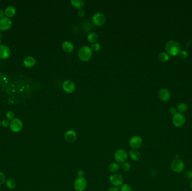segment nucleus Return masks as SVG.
I'll return each instance as SVG.
<instances>
[{
	"instance_id": "obj_1",
	"label": "nucleus",
	"mask_w": 192,
	"mask_h": 191,
	"mask_svg": "<svg viewBox=\"0 0 192 191\" xmlns=\"http://www.w3.org/2000/svg\"><path fill=\"white\" fill-rule=\"evenodd\" d=\"M167 53L171 56H175L179 54L180 51V47L178 42L175 41L167 42L165 45Z\"/></svg>"
},
{
	"instance_id": "obj_2",
	"label": "nucleus",
	"mask_w": 192,
	"mask_h": 191,
	"mask_svg": "<svg viewBox=\"0 0 192 191\" xmlns=\"http://www.w3.org/2000/svg\"><path fill=\"white\" fill-rule=\"evenodd\" d=\"M78 55L79 59L82 61H88L92 56V50L91 47L84 45L79 50Z\"/></svg>"
},
{
	"instance_id": "obj_3",
	"label": "nucleus",
	"mask_w": 192,
	"mask_h": 191,
	"mask_svg": "<svg viewBox=\"0 0 192 191\" xmlns=\"http://www.w3.org/2000/svg\"><path fill=\"white\" fill-rule=\"evenodd\" d=\"M128 153L124 149H120L116 150L115 153L114 157L116 162L119 164H122L126 162L128 159Z\"/></svg>"
},
{
	"instance_id": "obj_4",
	"label": "nucleus",
	"mask_w": 192,
	"mask_h": 191,
	"mask_svg": "<svg viewBox=\"0 0 192 191\" xmlns=\"http://www.w3.org/2000/svg\"><path fill=\"white\" fill-rule=\"evenodd\" d=\"M185 115L182 113L175 114L172 117V123L176 127H182L185 124Z\"/></svg>"
},
{
	"instance_id": "obj_5",
	"label": "nucleus",
	"mask_w": 192,
	"mask_h": 191,
	"mask_svg": "<svg viewBox=\"0 0 192 191\" xmlns=\"http://www.w3.org/2000/svg\"><path fill=\"white\" fill-rule=\"evenodd\" d=\"M171 166L172 170L177 173L182 172L185 168V164L184 162L179 159L173 160Z\"/></svg>"
},
{
	"instance_id": "obj_6",
	"label": "nucleus",
	"mask_w": 192,
	"mask_h": 191,
	"mask_svg": "<svg viewBox=\"0 0 192 191\" xmlns=\"http://www.w3.org/2000/svg\"><path fill=\"white\" fill-rule=\"evenodd\" d=\"M23 127V122L19 118H14L10 123V128L12 132L14 133L19 132Z\"/></svg>"
},
{
	"instance_id": "obj_7",
	"label": "nucleus",
	"mask_w": 192,
	"mask_h": 191,
	"mask_svg": "<svg viewBox=\"0 0 192 191\" xmlns=\"http://www.w3.org/2000/svg\"><path fill=\"white\" fill-rule=\"evenodd\" d=\"M87 186V182L84 177H78L74 182V188L77 191H83Z\"/></svg>"
},
{
	"instance_id": "obj_8",
	"label": "nucleus",
	"mask_w": 192,
	"mask_h": 191,
	"mask_svg": "<svg viewBox=\"0 0 192 191\" xmlns=\"http://www.w3.org/2000/svg\"><path fill=\"white\" fill-rule=\"evenodd\" d=\"M92 22L97 26H101L105 23L106 17L101 13H97L93 15Z\"/></svg>"
},
{
	"instance_id": "obj_9",
	"label": "nucleus",
	"mask_w": 192,
	"mask_h": 191,
	"mask_svg": "<svg viewBox=\"0 0 192 191\" xmlns=\"http://www.w3.org/2000/svg\"><path fill=\"white\" fill-rule=\"evenodd\" d=\"M110 182L115 187L122 185L124 182V178L121 174L114 173L110 177Z\"/></svg>"
},
{
	"instance_id": "obj_10",
	"label": "nucleus",
	"mask_w": 192,
	"mask_h": 191,
	"mask_svg": "<svg viewBox=\"0 0 192 191\" xmlns=\"http://www.w3.org/2000/svg\"><path fill=\"white\" fill-rule=\"evenodd\" d=\"M143 140L139 136H134L132 137L129 141V145L133 149L139 148L142 145Z\"/></svg>"
},
{
	"instance_id": "obj_11",
	"label": "nucleus",
	"mask_w": 192,
	"mask_h": 191,
	"mask_svg": "<svg viewBox=\"0 0 192 191\" xmlns=\"http://www.w3.org/2000/svg\"><path fill=\"white\" fill-rule=\"evenodd\" d=\"M63 89L65 92L71 94L75 90V85L71 80H66L63 84Z\"/></svg>"
},
{
	"instance_id": "obj_12",
	"label": "nucleus",
	"mask_w": 192,
	"mask_h": 191,
	"mask_svg": "<svg viewBox=\"0 0 192 191\" xmlns=\"http://www.w3.org/2000/svg\"><path fill=\"white\" fill-rule=\"evenodd\" d=\"M65 141L69 143H72L75 141L77 139V134L75 131L70 129L67 131L64 134Z\"/></svg>"
},
{
	"instance_id": "obj_13",
	"label": "nucleus",
	"mask_w": 192,
	"mask_h": 191,
	"mask_svg": "<svg viewBox=\"0 0 192 191\" xmlns=\"http://www.w3.org/2000/svg\"><path fill=\"white\" fill-rule=\"evenodd\" d=\"M12 25L11 20L7 17H4L0 19V30L5 31L10 28Z\"/></svg>"
},
{
	"instance_id": "obj_14",
	"label": "nucleus",
	"mask_w": 192,
	"mask_h": 191,
	"mask_svg": "<svg viewBox=\"0 0 192 191\" xmlns=\"http://www.w3.org/2000/svg\"><path fill=\"white\" fill-rule=\"evenodd\" d=\"M11 55V50L10 48L5 45H0V58L6 59L10 57Z\"/></svg>"
},
{
	"instance_id": "obj_15",
	"label": "nucleus",
	"mask_w": 192,
	"mask_h": 191,
	"mask_svg": "<svg viewBox=\"0 0 192 191\" xmlns=\"http://www.w3.org/2000/svg\"><path fill=\"white\" fill-rule=\"evenodd\" d=\"M158 96L160 99L164 101L169 100L171 98L170 92L166 89H161L158 92Z\"/></svg>"
},
{
	"instance_id": "obj_16",
	"label": "nucleus",
	"mask_w": 192,
	"mask_h": 191,
	"mask_svg": "<svg viewBox=\"0 0 192 191\" xmlns=\"http://www.w3.org/2000/svg\"><path fill=\"white\" fill-rule=\"evenodd\" d=\"M36 64V59L34 57H29L25 58L23 61L24 65L27 67H33Z\"/></svg>"
},
{
	"instance_id": "obj_17",
	"label": "nucleus",
	"mask_w": 192,
	"mask_h": 191,
	"mask_svg": "<svg viewBox=\"0 0 192 191\" xmlns=\"http://www.w3.org/2000/svg\"><path fill=\"white\" fill-rule=\"evenodd\" d=\"M62 48L66 52H71L74 49V45L72 43L69 41H65L62 44Z\"/></svg>"
},
{
	"instance_id": "obj_18",
	"label": "nucleus",
	"mask_w": 192,
	"mask_h": 191,
	"mask_svg": "<svg viewBox=\"0 0 192 191\" xmlns=\"http://www.w3.org/2000/svg\"><path fill=\"white\" fill-rule=\"evenodd\" d=\"M129 155L134 161H138L141 158V153L136 150L132 149L129 151Z\"/></svg>"
},
{
	"instance_id": "obj_19",
	"label": "nucleus",
	"mask_w": 192,
	"mask_h": 191,
	"mask_svg": "<svg viewBox=\"0 0 192 191\" xmlns=\"http://www.w3.org/2000/svg\"><path fill=\"white\" fill-rule=\"evenodd\" d=\"M16 13V8L14 6H10L7 7L5 11V14L8 17H11L14 16Z\"/></svg>"
},
{
	"instance_id": "obj_20",
	"label": "nucleus",
	"mask_w": 192,
	"mask_h": 191,
	"mask_svg": "<svg viewBox=\"0 0 192 191\" xmlns=\"http://www.w3.org/2000/svg\"><path fill=\"white\" fill-rule=\"evenodd\" d=\"M71 3L73 6L79 10L82 9L84 5V2L82 0H71Z\"/></svg>"
},
{
	"instance_id": "obj_21",
	"label": "nucleus",
	"mask_w": 192,
	"mask_h": 191,
	"mask_svg": "<svg viewBox=\"0 0 192 191\" xmlns=\"http://www.w3.org/2000/svg\"><path fill=\"white\" fill-rule=\"evenodd\" d=\"M87 39L89 42L94 43L98 41V36L96 33L91 32L87 36Z\"/></svg>"
},
{
	"instance_id": "obj_22",
	"label": "nucleus",
	"mask_w": 192,
	"mask_h": 191,
	"mask_svg": "<svg viewBox=\"0 0 192 191\" xmlns=\"http://www.w3.org/2000/svg\"><path fill=\"white\" fill-rule=\"evenodd\" d=\"M120 168V166L117 163H112L109 165L108 169L112 173H116L117 172Z\"/></svg>"
},
{
	"instance_id": "obj_23",
	"label": "nucleus",
	"mask_w": 192,
	"mask_h": 191,
	"mask_svg": "<svg viewBox=\"0 0 192 191\" xmlns=\"http://www.w3.org/2000/svg\"><path fill=\"white\" fill-rule=\"evenodd\" d=\"M6 185L10 190H13L16 187V182L13 179H8L6 181Z\"/></svg>"
},
{
	"instance_id": "obj_24",
	"label": "nucleus",
	"mask_w": 192,
	"mask_h": 191,
	"mask_svg": "<svg viewBox=\"0 0 192 191\" xmlns=\"http://www.w3.org/2000/svg\"><path fill=\"white\" fill-rule=\"evenodd\" d=\"M169 55L166 52H161L158 55V59L162 62H167L169 59Z\"/></svg>"
},
{
	"instance_id": "obj_25",
	"label": "nucleus",
	"mask_w": 192,
	"mask_h": 191,
	"mask_svg": "<svg viewBox=\"0 0 192 191\" xmlns=\"http://www.w3.org/2000/svg\"><path fill=\"white\" fill-rule=\"evenodd\" d=\"M177 111L178 112L180 113H185L187 110H188V106L187 105L185 104V103H180L179 105H178V106H177Z\"/></svg>"
},
{
	"instance_id": "obj_26",
	"label": "nucleus",
	"mask_w": 192,
	"mask_h": 191,
	"mask_svg": "<svg viewBox=\"0 0 192 191\" xmlns=\"http://www.w3.org/2000/svg\"><path fill=\"white\" fill-rule=\"evenodd\" d=\"M91 50L94 51H99L101 49V45L98 43H94L91 45Z\"/></svg>"
},
{
	"instance_id": "obj_27",
	"label": "nucleus",
	"mask_w": 192,
	"mask_h": 191,
	"mask_svg": "<svg viewBox=\"0 0 192 191\" xmlns=\"http://www.w3.org/2000/svg\"><path fill=\"white\" fill-rule=\"evenodd\" d=\"M121 191H133L132 187L129 184H124L121 185Z\"/></svg>"
},
{
	"instance_id": "obj_28",
	"label": "nucleus",
	"mask_w": 192,
	"mask_h": 191,
	"mask_svg": "<svg viewBox=\"0 0 192 191\" xmlns=\"http://www.w3.org/2000/svg\"><path fill=\"white\" fill-rule=\"evenodd\" d=\"M122 169L125 171H128L131 169V165L128 162H124L122 164Z\"/></svg>"
},
{
	"instance_id": "obj_29",
	"label": "nucleus",
	"mask_w": 192,
	"mask_h": 191,
	"mask_svg": "<svg viewBox=\"0 0 192 191\" xmlns=\"http://www.w3.org/2000/svg\"><path fill=\"white\" fill-rule=\"evenodd\" d=\"M178 55L180 58L181 59H185L186 57H188V53L185 50H180Z\"/></svg>"
},
{
	"instance_id": "obj_30",
	"label": "nucleus",
	"mask_w": 192,
	"mask_h": 191,
	"mask_svg": "<svg viewBox=\"0 0 192 191\" xmlns=\"http://www.w3.org/2000/svg\"><path fill=\"white\" fill-rule=\"evenodd\" d=\"M6 177L5 175L1 171H0V185H2L6 182Z\"/></svg>"
},
{
	"instance_id": "obj_31",
	"label": "nucleus",
	"mask_w": 192,
	"mask_h": 191,
	"mask_svg": "<svg viewBox=\"0 0 192 191\" xmlns=\"http://www.w3.org/2000/svg\"><path fill=\"white\" fill-rule=\"evenodd\" d=\"M6 117L7 119L10 120H13V119H14V114L11 112V111H8L6 113Z\"/></svg>"
},
{
	"instance_id": "obj_32",
	"label": "nucleus",
	"mask_w": 192,
	"mask_h": 191,
	"mask_svg": "<svg viewBox=\"0 0 192 191\" xmlns=\"http://www.w3.org/2000/svg\"><path fill=\"white\" fill-rule=\"evenodd\" d=\"M184 176L186 179H192V171H186L185 173Z\"/></svg>"
},
{
	"instance_id": "obj_33",
	"label": "nucleus",
	"mask_w": 192,
	"mask_h": 191,
	"mask_svg": "<svg viewBox=\"0 0 192 191\" xmlns=\"http://www.w3.org/2000/svg\"><path fill=\"white\" fill-rule=\"evenodd\" d=\"M1 125L5 128H7L10 126V122L7 120H4L1 122Z\"/></svg>"
},
{
	"instance_id": "obj_34",
	"label": "nucleus",
	"mask_w": 192,
	"mask_h": 191,
	"mask_svg": "<svg viewBox=\"0 0 192 191\" xmlns=\"http://www.w3.org/2000/svg\"><path fill=\"white\" fill-rule=\"evenodd\" d=\"M177 109L175 107H171L169 110V112L171 114L174 115L175 114L177 113Z\"/></svg>"
},
{
	"instance_id": "obj_35",
	"label": "nucleus",
	"mask_w": 192,
	"mask_h": 191,
	"mask_svg": "<svg viewBox=\"0 0 192 191\" xmlns=\"http://www.w3.org/2000/svg\"><path fill=\"white\" fill-rule=\"evenodd\" d=\"M119 190H120L119 187H115V186L111 187L108 189V191H119Z\"/></svg>"
},
{
	"instance_id": "obj_36",
	"label": "nucleus",
	"mask_w": 192,
	"mask_h": 191,
	"mask_svg": "<svg viewBox=\"0 0 192 191\" xmlns=\"http://www.w3.org/2000/svg\"><path fill=\"white\" fill-rule=\"evenodd\" d=\"M78 15H79V16H80V17H83L85 15V11H84V10H83V9L79 10Z\"/></svg>"
},
{
	"instance_id": "obj_37",
	"label": "nucleus",
	"mask_w": 192,
	"mask_h": 191,
	"mask_svg": "<svg viewBox=\"0 0 192 191\" xmlns=\"http://www.w3.org/2000/svg\"><path fill=\"white\" fill-rule=\"evenodd\" d=\"M78 175L79 177H83L84 175V171L82 170H79L78 171Z\"/></svg>"
},
{
	"instance_id": "obj_38",
	"label": "nucleus",
	"mask_w": 192,
	"mask_h": 191,
	"mask_svg": "<svg viewBox=\"0 0 192 191\" xmlns=\"http://www.w3.org/2000/svg\"><path fill=\"white\" fill-rule=\"evenodd\" d=\"M4 14H5V12H4L2 10L0 9V17H1V18L4 17Z\"/></svg>"
},
{
	"instance_id": "obj_39",
	"label": "nucleus",
	"mask_w": 192,
	"mask_h": 191,
	"mask_svg": "<svg viewBox=\"0 0 192 191\" xmlns=\"http://www.w3.org/2000/svg\"><path fill=\"white\" fill-rule=\"evenodd\" d=\"M191 189H192V182H191Z\"/></svg>"
},
{
	"instance_id": "obj_40",
	"label": "nucleus",
	"mask_w": 192,
	"mask_h": 191,
	"mask_svg": "<svg viewBox=\"0 0 192 191\" xmlns=\"http://www.w3.org/2000/svg\"><path fill=\"white\" fill-rule=\"evenodd\" d=\"M1 122L0 121V126H1Z\"/></svg>"
},
{
	"instance_id": "obj_41",
	"label": "nucleus",
	"mask_w": 192,
	"mask_h": 191,
	"mask_svg": "<svg viewBox=\"0 0 192 191\" xmlns=\"http://www.w3.org/2000/svg\"><path fill=\"white\" fill-rule=\"evenodd\" d=\"M1 39H0V43H1Z\"/></svg>"
}]
</instances>
